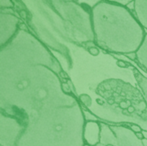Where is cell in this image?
Returning a JSON list of instances; mask_svg holds the SVG:
<instances>
[{
  "label": "cell",
  "mask_w": 147,
  "mask_h": 146,
  "mask_svg": "<svg viewBox=\"0 0 147 146\" xmlns=\"http://www.w3.org/2000/svg\"><path fill=\"white\" fill-rule=\"evenodd\" d=\"M142 133H143V135H144L145 139H147V132L146 131H143Z\"/></svg>",
  "instance_id": "30bf717a"
},
{
  "label": "cell",
  "mask_w": 147,
  "mask_h": 146,
  "mask_svg": "<svg viewBox=\"0 0 147 146\" xmlns=\"http://www.w3.org/2000/svg\"><path fill=\"white\" fill-rule=\"evenodd\" d=\"M101 126L98 121H86L84 128V139L87 145H97L100 143Z\"/></svg>",
  "instance_id": "277c9868"
},
{
  "label": "cell",
  "mask_w": 147,
  "mask_h": 146,
  "mask_svg": "<svg viewBox=\"0 0 147 146\" xmlns=\"http://www.w3.org/2000/svg\"><path fill=\"white\" fill-rule=\"evenodd\" d=\"M84 118H85L86 121H98V119L94 114L90 113L88 110L84 109Z\"/></svg>",
  "instance_id": "8992f818"
},
{
  "label": "cell",
  "mask_w": 147,
  "mask_h": 146,
  "mask_svg": "<svg viewBox=\"0 0 147 146\" xmlns=\"http://www.w3.org/2000/svg\"><path fill=\"white\" fill-rule=\"evenodd\" d=\"M129 127L135 133H142L143 132V129L140 126H138V125H131Z\"/></svg>",
  "instance_id": "52a82bcc"
},
{
  "label": "cell",
  "mask_w": 147,
  "mask_h": 146,
  "mask_svg": "<svg viewBox=\"0 0 147 146\" xmlns=\"http://www.w3.org/2000/svg\"><path fill=\"white\" fill-rule=\"evenodd\" d=\"M75 49L55 59L82 108L102 122L138 125L147 132V101L136 67L96 46Z\"/></svg>",
  "instance_id": "7a4b0ae2"
},
{
  "label": "cell",
  "mask_w": 147,
  "mask_h": 146,
  "mask_svg": "<svg viewBox=\"0 0 147 146\" xmlns=\"http://www.w3.org/2000/svg\"><path fill=\"white\" fill-rule=\"evenodd\" d=\"M84 146H91V145H87V144H84Z\"/></svg>",
  "instance_id": "8fae6325"
},
{
  "label": "cell",
  "mask_w": 147,
  "mask_h": 146,
  "mask_svg": "<svg viewBox=\"0 0 147 146\" xmlns=\"http://www.w3.org/2000/svg\"><path fill=\"white\" fill-rule=\"evenodd\" d=\"M67 74L50 51L41 56H0L1 146H84L86 123Z\"/></svg>",
  "instance_id": "6da1fadb"
},
{
  "label": "cell",
  "mask_w": 147,
  "mask_h": 146,
  "mask_svg": "<svg viewBox=\"0 0 147 146\" xmlns=\"http://www.w3.org/2000/svg\"><path fill=\"white\" fill-rule=\"evenodd\" d=\"M142 143H143V145H144V146H147V139H144L142 140Z\"/></svg>",
  "instance_id": "9c48e42d"
},
{
  "label": "cell",
  "mask_w": 147,
  "mask_h": 146,
  "mask_svg": "<svg viewBox=\"0 0 147 146\" xmlns=\"http://www.w3.org/2000/svg\"><path fill=\"white\" fill-rule=\"evenodd\" d=\"M136 60L139 62V65L147 71V35L145 37V40H143L141 46L136 52Z\"/></svg>",
  "instance_id": "5b68a950"
},
{
  "label": "cell",
  "mask_w": 147,
  "mask_h": 146,
  "mask_svg": "<svg viewBox=\"0 0 147 146\" xmlns=\"http://www.w3.org/2000/svg\"><path fill=\"white\" fill-rule=\"evenodd\" d=\"M135 135H136V137H137L140 140H143V139H145V137H144V135H143V133H135Z\"/></svg>",
  "instance_id": "ba28073f"
},
{
  "label": "cell",
  "mask_w": 147,
  "mask_h": 146,
  "mask_svg": "<svg viewBox=\"0 0 147 146\" xmlns=\"http://www.w3.org/2000/svg\"><path fill=\"white\" fill-rule=\"evenodd\" d=\"M100 143L96 146H144L129 126L100 121Z\"/></svg>",
  "instance_id": "3957f363"
}]
</instances>
